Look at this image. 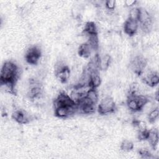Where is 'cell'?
Returning <instances> with one entry per match:
<instances>
[{"label":"cell","mask_w":159,"mask_h":159,"mask_svg":"<svg viewBox=\"0 0 159 159\" xmlns=\"http://www.w3.org/2000/svg\"><path fill=\"white\" fill-rule=\"evenodd\" d=\"M147 61L142 56L135 57L130 62V68L138 75H140L147 66Z\"/></svg>","instance_id":"5b68a950"},{"label":"cell","mask_w":159,"mask_h":159,"mask_svg":"<svg viewBox=\"0 0 159 159\" xmlns=\"http://www.w3.org/2000/svg\"><path fill=\"white\" fill-rule=\"evenodd\" d=\"M139 23L137 20L128 17L124 24V30L129 36H133L137 32Z\"/></svg>","instance_id":"8fae6325"},{"label":"cell","mask_w":159,"mask_h":159,"mask_svg":"<svg viewBox=\"0 0 159 159\" xmlns=\"http://www.w3.org/2000/svg\"><path fill=\"white\" fill-rule=\"evenodd\" d=\"M158 139H159V137H158V130L157 129L150 130L149 134L147 140L148 141L151 147L153 149H155L156 147H157L158 143Z\"/></svg>","instance_id":"4fadbf2b"},{"label":"cell","mask_w":159,"mask_h":159,"mask_svg":"<svg viewBox=\"0 0 159 159\" xmlns=\"http://www.w3.org/2000/svg\"><path fill=\"white\" fill-rule=\"evenodd\" d=\"M111 61V58L110 55L106 54L102 56V57H100V70H106L109 68Z\"/></svg>","instance_id":"ac0fdd59"},{"label":"cell","mask_w":159,"mask_h":159,"mask_svg":"<svg viewBox=\"0 0 159 159\" xmlns=\"http://www.w3.org/2000/svg\"><path fill=\"white\" fill-rule=\"evenodd\" d=\"M41 57V51L37 47H32L26 52L25 58L30 65H37Z\"/></svg>","instance_id":"ba28073f"},{"label":"cell","mask_w":159,"mask_h":159,"mask_svg":"<svg viewBox=\"0 0 159 159\" xmlns=\"http://www.w3.org/2000/svg\"><path fill=\"white\" fill-rule=\"evenodd\" d=\"M116 5V1H114V0H107L105 2L106 7L108 10H111V11L114 10L115 9Z\"/></svg>","instance_id":"d4e9b609"},{"label":"cell","mask_w":159,"mask_h":159,"mask_svg":"<svg viewBox=\"0 0 159 159\" xmlns=\"http://www.w3.org/2000/svg\"><path fill=\"white\" fill-rule=\"evenodd\" d=\"M84 32L88 36L98 34L97 27L95 23L94 22H88L84 25Z\"/></svg>","instance_id":"2e32d148"},{"label":"cell","mask_w":159,"mask_h":159,"mask_svg":"<svg viewBox=\"0 0 159 159\" xmlns=\"http://www.w3.org/2000/svg\"><path fill=\"white\" fill-rule=\"evenodd\" d=\"M139 8H137V7L132 8L130 11L129 17L137 20V17H138V14H139Z\"/></svg>","instance_id":"cb8c5ba5"},{"label":"cell","mask_w":159,"mask_h":159,"mask_svg":"<svg viewBox=\"0 0 159 159\" xmlns=\"http://www.w3.org/2000/svg\"><path fill=\"white\" fill-rule=\"evenodd\" d=\"M89 71L91 73V78L89 83V88L96 89L101 83V78L99 74V71Z\"/></svg>","instance_id":"7c38bea8"},{"label":"cell","mask_w":159,"mask_h":159,"mask_svg":"<svg viewBox=\"0 0 159 159\" xmlns=\"http://www.w3.org/2000/svg\"><path fill=\"white\" fill-rule=\"evenodd\" d=\"M155 98L157 101L158 100V91H157L155 93Z\"/></svg>","instance_id":"83f0119b"},{"label":"cell","mask_w":159,"mask_h":159,"mask_svg":"<svg viewBox=\"0 0 159 159\" xmlns=\"http://www.w3.org/2000/svg\"><path fill=\"white\" fill-rule=\"evenodd\" d=\"M86 97L89 99L93 103L97 104L98 101V94L96 89L89 88L86 93Z\"/></svg>","instance_id":"d6986e66"},{"label":"cell","mask_w":159,"mask_h":159,"mask_svg":"<svg viewBox=\"0 0 159 159\" xmlns=\"http://www.w3.org/2000/svg\"><path fill=\"white\" fill-rule=\"evenodd\" d=\"M133 148H134V143L132 141L129 140L125 139L120 144V149L124 152H130L132 150Z\"/></svg>","instance_id":"44dd1931"},{"label":"cell","mask_w":159,"mask_h":159,"mask_svg":"<svg viewBox=\"0 0 159 159\" xmlns=\"http://www.w3.org/2000/svg\"><path fill=\"white\" fill-rule=\"evenodd\" d=\"M12 117L15 121L20 124H28L32 119L30 114L21 109L16 110L14 112H13Z\"/></svg>","instance_id":"30bf717a"},{"label":"cell","mask_w":159,"mask_h":159,"mask_svg":"<svg viewBox=\"0 0 159 159\" xmlns=\"http://www.w3.org/2000/svg\"><path fill=\"white\" fill-rule=\"evenodd\" d=\"M93 51L91 46L88 42L83 43L80 45L78 50V55L83 58H88Z\"/></svg>","instance_id":"5bb4252c"},{"label":"cell","mask_w":159,"mask_h":159,"mask_svg":"<svg viewBox=\"0 0 159 159\" xmlns=\"http://www.w3.org/2000/svg\"><path fill=\"white\" fill-rule=\"evenodd\" d=\"M55 75L61 83H66L70 76V70L68 66L65 65L61 62H58L55 67Z\"/></svg>","instance_id":"8992f818"},{"label":"cell","mask_w":159,"mask_h":159,"mask_svg":"<svg viewBox=\"0 0 159 159\" xmlns=\"http://www.w3.org/2000/svg\"><path fill=\"white\" fill-rule=\"evenodd\" d=\"M88 37L89 38L87 42L89 44L92 50L94 51L98 50L99 48V39H98V34L89 35Z\"/></svg>","instance_id":"ffe728a7"},{"label":"cell","mask_w":159,"mask_h":159,"mask_svg":"<svg viewBox=\"0 0 159 159\" xmlns=\"http://www.w3.org/2000/svg\"><path fill=\"white\" fill-rule=\"evenodd\" d=\"M139 155L141 156L142 158H151L152 157V154L150 153V152L145 149H141L139 151Z\"/></svg>","instance_id":"484cf974"},{"label":"cell","mask_w":159,"mask_h":159,"mask_svg":"<svg viewBox=\"0 0 159 159\" xmlns=\"http://www.w3.org/2000/svg\"><path fill=\"white\" fill-rule=\"evenodd\" d=\"M159 116V109L158 107H156L153 109H152L149 114H148L147 118L150 123H154L157 119L158 118Z\"/></svg>","instance_id":"7402d4cb"},{"label":"cell","mask_w":159,"mask_h":159,"mask_svg":"<svg viewBox=\"0 0 159 159\" xmlns=\"http://www.w3.org/2000/svg\"><path fill=\"white\" fill-rule=\"evenodd\" d=\"M124 2L126 6L130 7V6L135 5V3L137 2V1H135V0H126V1H125Z\"/></svg>","instance_id":"4316f807"},{"label":"cell","mask_w":159,"mask_h":159,"mask_svg":"<svg viewBox=\"0 0 159 159\" xmlns=\"http://www.w3.org/2000/svg\"><path fill=\"white\" fill-rule=\"evenodd\" d=\"M19 75V68L14 63L10 61H6L1 70V83L11 82L16 84Z\"/></svg>","instance_id":"6da1fadb"},{"label":"cell","mask_w":159,"mask_h":159,"mask_svg":"<svg viewBox=\"0 0 159 159\" xmlns=\"http://www.w3.org/2000/svg\"><path fill=\"white\" fill-rule=\"evenodd\" d=\"M116 109V106L114 99L109 96H107L100 101L98 107V111L101 115H106L114 112Z\"/></svg>","instance_id":"277c9868"},{"label":"cell","mask_w":159,"mask_h":159,"mask_svg":"<svg viewBox=\"0 0 159 159\" xmlns=\"http://www.w3.org/2000/svg\"><path fill=\"white\" fill-rule=\"evenodd\" d=\"M42 94V88L38 84H35V86L30 88L29 91L28 93V96L31 99H34L40 96Z\"/></svg>","instance_id":"e0dca14e"},{"label":"cell","mask_w":159,"mask_h":159,"mask_svg":"<svg viewBox=\"0 0 159 159\" xmlns=\"http://www.w3.org/2000/svg\"><path fill=\"white\" fill-rule=\"evenodd\" d=\"M78 111L77 105L75 106H59L55 108V115L60 118H66Z\"/></svg>","instance_id":"9c48e42d"},{"label":"cell","mask_w":159,"mask_h":159,"mask_svg":"<svg viewBox=\"0 0 159 159\" xmlns=\"http://www.w3.org/2000/svg\"><path fill=\"white\" fill-rule=\"evenodd\" d=\"M149 134V130H147L146 128L139 129L138 133V139L140 140H147Z\"/></svg>","instance_id":"603a6c76"},{"label":"cell","mask_w":159,"mask_h":159,"mask_svg":"<svg viewBox=\"0 0 159 159\" xmlns=\"http://www.w3.org/2000/svg\"><path fill=\"white\" fill-rule=\"evenodd\" d=\"M76 106L75 101L71 98L70 96L65 92H61L55 99V108L59 106Z\"/></svg>","instance_id":"52a82bcc"},{"label":"cell","mask_w":159,"mask_h":159,"mask_svg":"<svg viewBox=\"0 0 159 159\" xmlns=\"http://www.w3.org/2000/svg\"><path fill=\"white\" fill-rule=\"evenodd\" d=\"M143 81L148 86L154 87L159 83V76L157 73H150L146 77L143 78Z\"/></svg>","instance_id":"9a60e30c"},{"label":"cell","mask_w":159,"mask_h":159,"mask_svg":"<svg viewBox=\"0 0 159 159\" xmlns=\"http://www.w3.org/2000/svg\"><path fill=\"white\" fill-rule=\"evenodd\" d=\"M137 21L138 23L140 24V27L144 32L148 33L152 29V18L149 12L145 9L139 8Z\"/></svg>","instance_id":"3957f363"},{"label":"cell","mask_w":159,"mask_h":159,"mask_svg":"<svg viewBox=\"0 0 159 159\" xmlns=\"http://www.w3.org/2000/svg\"><path fill=\"white\" fill-rule=\"evenodd\" d=\"M148 102V98L142 94H129L127 105L130 110L137 112L142 110Z\"/></svg>","instance_id":"7a4b0ae2"}]
</instances>
